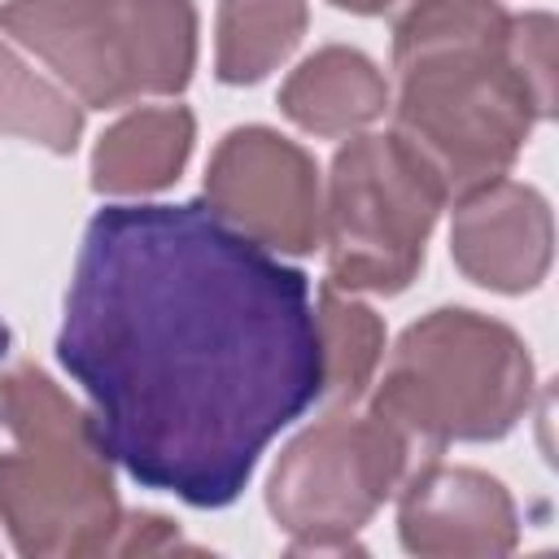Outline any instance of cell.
I'll return each instance as SVG.
<instances>
[{"label": "cell", "instance_id": "6da1fadb", "mask_svg": "<svg viewBox=\"0 0 559 559\" xmlns=\"http://www.w3.org/2000/svg\"><path fill=\"white\" fill-rule=\"evenodd\" d=\"M57 358L131 480L227 507L323 397L310 284L205 201L105 205L79 245Z\"/></svg>", "mask_w": 559, "mask_h": 559}, {"label": "cell", "instance_id": "7a4b0ae2", "mask_svg": "<svg viewBox=\"0 0 559 559\" xmlns=\"http://www.w3.org/2000/svg\"><path fill=\"white\" fill-rule=\"evenodd\" d=\"M393 131L432 166L445 201L511 170L555 109V22L498 0H415L393 22Z\"/></svg>", "mask_w": 559, "mask_h": 559}, {"label": "cell", "instance_id": "3957f363", "mask_svg": "<svg viewBox=\"0 0 559 559\" xmlns=\"http://www.w3.org/2000/svg\"><path fill=\"white\" fill-rule=\"evenodd\" d=\"M0 424L13 432L0 454V524L13 546L35 559L109 555L122 507L87 411L17 362L0 376Z\"/></svg>", "mask_w": 559, "mask_h": 559}, {"label": "cell", "instance_id": "277c9868", "mask_svg": "<svg viewBox=\"0 0 559 559\" xmlns=\"http://www.w3.org/2000/svg\"><path fill=\"white\" fill-rule=\"evenodd\" d=\"M533 397L524 341L476 310H432L402 332L376 384L371 411L411 450L437 459L450 441H498Z\"/></svg>", "mask_w": 559, "mask_h": 559}, {"label": "cell", "instance_id": "5b68a950", "mask_svg": "<svg viewBox=\"0 0 559 559\" xmlns=\"http://www.w3.org/2000/svg\"><path fill=\"white\" fill-rule=\"evenodd\" d=\"M0 31L92 109L183 92L197 66L192 0H4Z\"/></svg>", "mask_w": 559, "mask_h": 559}, {"label": "cell", "instance_id": "8992f818", "mask_svg": "<svg viewBox=\"0 0 559 559\" xmlns=\"http://www.w3.org/2000/svg\"><path fill=\"white\" fill-rule=\"evenodd\" d=\"M441 205V179L397 131L341 144L319 236L328 245V284L341 293H402L424 266Z\"/></svg>", "mask_w": 559, "mask_h": 559}, {"label": "cell", "instance_id": "52a82bcc", "mask_svg": "<svg viewBox=\"0 0 559 559\" xmlns=\"http://www.w3.org/2000/svg\"><path fill=\"white\" fill-rule=\"evenodd\" d=\"M406 437L376 411L358 415L336 406L310 424L266 480V507L293 537V555H345L358 550L354 533L380 511L411 467Z\"/></svg>", "mask_w": 559, "mask_h": 559}, {"label": "cell", "instance_id": "ba28073f", "mask_svg": "<svg viewBox=\"0 0 559 559\" xmlns=\"http://www.w3.org/2000/svg\"><path fill=\"white\" fill-rule=\"evenodd\" d=\"M205 205L280 253H310L323 236V188L310 153L266 127H236L205 170Z\"/></svg>", "mask_w": 559, "mask_h": 559}, {"label": "cell", "instance_id": "9c48e42d", "mask_svg": "<svg viewBox=\"0 0 559 559\" xmlns=\"http://www.w3.org/2000/svg\"><path fill=\"white\" fill-rule=\"evenodd\" d=\"M397 533L411 555L432 559H485L507 555L520 542L515 502L489 472L445 467L424 459L402 489Z\"/></svg>", "mask_w": 559, "mask_h": 559}, {"label": "cell", "instance_id": "30bf717a", "mask_svg": "<svg viewBox=\"0 0 559 559\" xmlns=\"http://www.w3.org/2000/svg\"><path fill=\"white\" fill-rule=\"evenodd\" d=\"M550 205L537 188L493 179L454 201L450 253L459 271L493 293H528L550 271Z\"/></svg>", "mask_w": 559, "mask_h": 559}, {"label": "cell", "instance_id": "8fae6325", "mask_svg": "<svg viewBox=\"0 0 559 559\" xmlns=\"http://www.w3.org/2000/svg\"><path fill=\"white\" fill-rule=\"evenodd\" d=\"M280 109L310 135H354L389 109V79L358 48H319L280 87Z\"/></svg>", "mask_w": 559, "mask_h": 559}, {"label": "cell", "instance_id": "7c38bea8", "mask_svg": "<svg viewBox=\"0 0 559 559\" xmlns=\"http://www.w3.org/2000/svg\"><path fill=\"white\" fill-rule=\"evenodd\" d=\"M197 140V122L183 105H148L118 118L96 153H92V188L96 192H157L179 179Z\"/></svg>", "mask_w": 559, "mask_h": 559}, {"label": "cell", "instance_id": "4fadbf2b", "mask_svg": "<svg viewBox=\"0 0 559 559\" xmlns=\"http://www.w3.org/2000/svg\"><path fill=\"white\" fill-rule=\"evenodd\" d=\"M306 0H223L214 74L218 83L245 87L266 79L306 35Z\"/></svg>", "mask_w": 559, "mask_h": 559}, {"label": "cell", "instance_id": "5bb4252c", "mask_svg": "<svg viewBox=\"0 0 559 559\" xmlns=\"http://www.w3.org/2000/svg\"><path fill=\"white\" fill-rule=\"evenodd\" d=\"M314 319H319V349H323V397L354 406L376 376V362L384 349V323L376 319L371 306H362L354 293L345 297L332 284H323Z\"/></svg>", "mask_w": 559, "mask_h": 559}, {"label": "cell", "instance_id": "9a60e30c", "mask_svg": "<svg viewBox=\"0 0 559 559\" xmlns=\"http://www.w3.org/2000/svg\"><path fill=\"white\" fill-rule=\"evenodd\" d=\"M79 131L83 109L0 39V135H22L48 153H74Z\"/></svg>", "mask_w": 559, "mask_h": 559}, {"label": "cell", "instance_id": "2e32d148", "mask_svg": "<svg viewBox=\"0 0 559 559\" xmlns=\"http://www.w3.org/2000/svg\"><path fill=\"white\" fill-rule=\"evenodd\" d=\"M162 550H192L166 515L153 511H122L109 555H162Z\"/></svg>", "mask_w": 559, "mask_h": 559}, {"label": "cell", "instance_id": "e0dca14e", "mask_svg": "<svg viewBox=\"0 0 559 559\" xmlns=\"http://www.w3.org/2000/svg\"><path fill=\"white\" fill-rule=\"evenodd\" d=\"M328 4H336V9H349V13H380V9H389L393 0H328Z\"/></svg>", "mask_w": 559, "mask_h": 559}, {"label": "cell", "instance_id": "ac0fdd59", "mask_svg": "<svg viewBox=\"0 0 559 559\" xmlns=\"http://www.w3.org/2000/svg\"><path fill=\"white\" fill-rule=\"evenodd\" d=\"M4 354H9V328L0 323V362H4Z\"/></svg>", "mask_w": 559, "mask_h": 559}]
</instances>
